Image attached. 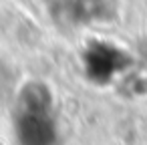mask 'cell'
I'll return each mask as SVG.
<instances>
[]
</instances>
